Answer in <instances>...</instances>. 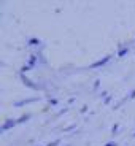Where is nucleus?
Returning a JSON list of instances; mask_svg holds the SVG:
<instances>
[{
    "label": "nucleus",
    "instance_id": "obj_1",
    "mask_svg": "<svg viewBox=\"0 0 135 146\" xmlns=\"http://www.w3.org/2000/svg\"><path fill=\"white\" fill-rule=\"evenodd\" d=\"M111 60V56H106V57H103V59H100V60H97V62H94V64H91L89 65V68H99V67H103V65H106V64Z\"/></svg>",
    "mask_w": 135,
    "mask_h": 146
},
{
    "label": "nucleus",
    "instance_id": "obj_2",
    "mask_svg": "<svg viewBox=\"0 0 135 146\" xmlns=\"http://www.w3.org/2000/svg\"><path fill=\"white\" fill-rule=\"evenodd\" d=\"M16 124H18V121H15V119H7V121H5V124L2 125V133H3V132H7L8 129L15 127Z\"/></svg>",
    "mask_w": 135,
    "mask_h": 146
},
{
    "label": "nucleus",
    "instance_id": "obj_3",
    "mask_svg": "<svg viewBox=\"0 0 135 146\" xmlns=\"http://www.w3.org/2000/svg\"><path fill=\"white\" fill-rule=\"evenodd\" d=\"M37 97H32V99H26V100H19V102H16L15 103V106H22L24 103H30V102H37Z\"/></svg>",
    "mask_w": 135,
    "mask_h": 146
},
{
    "label": "nucleus",
    "instance_id": "obj_4",
    "mask_svg": "<svg viewBox=\"0 0 135 146\" xmlns=\"http://www.w3.org/2000/svg\"><path fill=\"white\" fill-rule=\"evenodd\" d=\"M126 54H129V48H121L119 52H118V57H124Z\"/></svg>",
    "mask_w": 135,
    "mask_h": 146
},
{
    "label": "nucleus",
    "instance_id": "obj_5",
    "mask_svg": "<svg viewBox=\"0 0 135 146\" xmlns=\"http://www.w3.org/2000/svg\"><path fill=\"white\" fill-rule=\"evenodd\" d=\"M30 116H32V114H24V116H21V119H18V124H22V122H27V121L30 119Z\"/></svg>",
    "mask_w": 135,
    "mask_h": 146
},
{
    "label": "nucleus",
    "instance_id": "obj_6",
    "mask_svg": "<svg viewBox=\"0 0 135 146\" xmlns=\"http://www.w3.org/2000/svg\"><path fill=\"white\" fill-rule=\"evenodd\" d=\"M37 44H40V40H37V38H32L29 41V46H37Z\"/></svg>",
    "mask_w": 135,
    "mask_h": 146
},
{
    "label": "nucleus",
    "instance_id": "obj_7",
    "mask_svg": "<svg viewBox=\"0 0 135 146\" xmlns=\"http://www.w3.org/2000/svg\"><path fill=\"white\" fill-rule=\"evenodd\" d=\"M111 99H113L111 95H108V97H105V100H103V103H105V105H108V103L111 102Z\"/></svg>",
    "mask_w": 135,
    "mask_h": 146
},
{
    "label": "nucleus",
    "instance_id": "obj_8",
    "mask_svg": "<svg viewBox=\"0 0 135 146\" xmlns=\"http://www.w3.org/2000/svg\"><path fill=\"white\" fill-rule=\"evenodd\" d=\"M118 129H119V125L114 124V125H113V130H111V132H113V135H114V133H118Z\"/></svg>",
    "mask_w": 135,
    "mask_h": 146
},
{
    "label": "nucleus",
    "instance_id": "obj_9",
    "mask_svg": "<svg viewBox=\"0 0 135 146\" xmlns=\"http://www.w3.org/2000/svg\"><path fill=\"white\" fill-rule=\"evenodd\" d=\"M59 140H56V141H53V143H49V145H46V146H59Z\"/></svg>",
    "mask_w": 135,
    "mask_h": 146
},
{
    "label": "nucleus",
    "instance_id": "obj_10",
    "mask_svg": "<svg viewBox=\"0 0 135 146\" xmlns=\"http://www.w3.org/2000/svg\"><path fill=\"white\" fill-rule=\"evenodd\" d=\"M127 99H135V89H134V91H132L130 94L127 95Z\"/></svg>",
    "mask_w": 135,
    "mask_h": 146
},
{
    "label": "nucleus",
    "instance_id": "obj_11",
    "mask_svg": "<svg viewBox=\"0 0 135 146\" xmlns=\"http://www.w3.org/2000/svg\"><path fill=\"white\" fill-rule=\"evenodd\" d=\"M73 127H75V124H72V125H68V127H65V129H64V130H65V132H70V130H72Z\"/></svg>",
    "mask_w": 135,
    "mask_h": 146
},
{
    "label": "nucleus",
    "instance_id": "obj_12",
    "mask_svg": "<svg viewBox=\"0 0 135 146\" xmlns=\"http://www.w3.org/2000/svg\"><path fill=\"white\" fill-rule=\"evenodd\" d=\"M56 103H57V100H56V99H49V105H56Z\"/></svg>",
    "mask_w": 135,
    "mask_h": 146
},
{
    "label": "nucleus",
    "instance_id": "obj_13",
    "mask_svg": "<svg viewBox=\"0 0 135 146\" xmlns=\"http://www.w3.org/2000/svg\"><path fill=\"white\" fill-rule=\"evenodd\" d=\"M105 146H118L116 143H108V145H105Z\"/></svg>",
    "mask_w": 135,
    "mask_h": 146
},
{
    "label": "nucleus",
    "instance_id": "obj_14",
    "mask_svg": "<svg viewBox=\"0 0 135 146\" xmlns=\"http://www.w3.org/2000/svg\"><path fill=\"white\" fill-rule=\"evenodd\" d=\"M134 137H135V133H134Z\"/></svg>",
    "mask_w": 135,
    "mask_h": 146
},
{
    "label": "nucleus",
    "instance_id": "obj_15",
    "mask_svg": "<svg viewBox=\"0 0 135 146\" xmlns=\"http://www.w3.org/2000/svg\"><path fill=\"white\" fill-rule=\"evenodd\" d=\"M68 146H70V145H68Z\"/></svg>",
    "mask_w": 135,
    "mask_h": 146
}]
</instances>
